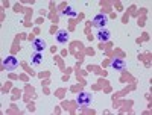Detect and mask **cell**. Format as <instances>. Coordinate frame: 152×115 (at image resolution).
Wrapping results in <instances>:
<instances>
[{"mask_svg": "<svg viewBox=\"0 0 152 115\" xmlns=\"http://www.w3.org/2000/svg\"><path fill=\"white\" fill-rule=\"evenodd\" d=\"M18 65H20V62L15 56H8V58L3 59V68L8 70V71H14Z\"/></svg>", "mask_w": 152, "mask_h": 115, "instance_id": "3957f363", "label": "cell"}, {"mask_svg": "<svg viewBox=\"0 0 152 115\" xmlns=\"http://www.w3.org/2000/svg\"><path fill=\"white\" fill-rule=\"evenodd\" d=\"M69 32L67 30H58L56 33H55V40H56V43L58 44H66V43H69Z\"/></svg>", "mask_w": 152, "mask_h": 115, "instance_id": "8992f818", "label": "cell"}, {"mask_svg": "<svg viewBox=\"0 0 152 115\" xmlns=\"http://www.w3.org/2000/svg\"><path fill=\"white\" fill-rule=\"evenodd\" d=\"M46 48V41L43 38H35L34 43H32V50L34 52H43Z\"/></svg>", "mask_w": 152, "mask_h": 115, "instance_id": "52a82bcc", "label": "cell"}, {"mask_svg": "<svg viewBox=\"0 0 152 115\" xmlns=\"http://www.w3.org/2000/svg\"><path fill=\"white\" fill-rule=\"evenodd\" d=\"M107 23H108V15L104 14V12H99V14H96V15L93 17V20H91V24H93L94 27H97V29L105 27Z\"/></svg>", "mask_w": 152, "mask_h": 115, "instance_id": "7a4b0ae2", "label": "cell"}, {"mask_svg": "<svg viewBox=\"0 0 152 115\" xmlns=\"http://www.w3.org/2000/svg\"><path fill=\"white\" fill-rule=\"evenodd\" d=\"M96 38H97V40H99L100 43L110 41V38H111V32H110L108 29L102 27V29H99V30L96 32Z\"/></svg>", "mask_w": 152, "mask_h": 115, "instance_id": "5b68a950", "label": "cell"}, {"mask_svg": "<svg viewBox=\"0 0 152 115\" xmlns=\"http://www.w3.org/2000/svg\"><path fill=\"white\" fill-rule=\"evenodd\" d=\"M76 101H78L79 106L87 108V106L91 105V101H93V94L85 93V91H81V93L78 94V97H76Z\"/></svg>", "mask_w": 152, "mask_h": 115, "instance_id": "6da1fadb", "label": "cell"}, {"mask_svg": "<svg viewBox=\"0 0 152 115\" xmlns=\"http://www.w3.org/2000/svg\"><path fill=\"white\" fill-rule=\"evenodd\" d=\"M62 15H66V17H76V11L72 8V6H66V9L61 12Z\"/></svg>", "mask_w": 152, "mask_h": 115, "instance_id": "9c48e42d", "label": "cell"}, {"mask_svg": "<svg viewBox=\"0 0 152 115\" xmlns=\"http://www.w3.org/2000/svg\"><path fill=\"white\" fill-rule=\"evenodd\" d=\"M110 65H111L113 70H116V71H119V73L123 71V70H126V67H128V65H126V62H125L123 59H120V58H114V59L111 61Z\"/></svg>", "mask_w": 152, "mask_h": 115, "instance_id": "277c9868", "label": "cell"}, {"mask_svg": "<svg viewBox=\"0 0 152 115\" xmlns=\"http://www.w3.org/2000/svg\"><path fill=\"white\" fill-rule=\"evenodd\" d=\"M43 62V53L41 52H34L31 56V64L32 65H38V64Z\"/></svg>", "mask_w": 152, "mask_h": 115, "instance_id": "ba28073f", "label": "cell"}]
</instances>
